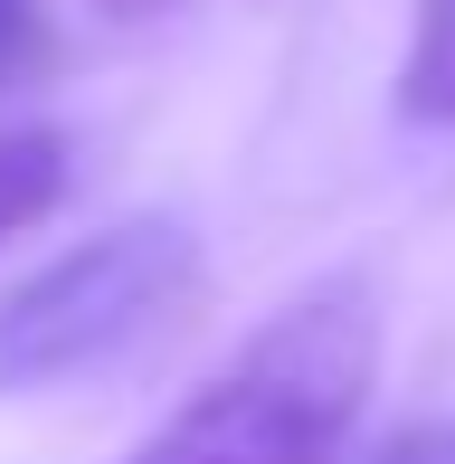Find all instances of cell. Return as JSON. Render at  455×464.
I'll return each mask as SVG.
<instances>
[{
  "label": "cell",
  "instance_id": "6da1fadb",
  "mask_svg": "<svg viewBox=\"0 0 455 464\" xmlns=\"http://www.w3.org/2000/svg\"><path fill=\"white\" fill-rule=\"evenodd\" d=\"M380 285L323 276L276 304L123 464H333L380 379Z\"/></svg>",
  "mask_w": 455,
  "mask_h": 464
},
{
  "label": "cell",
  "instance_id": "7a4b0ae2",
  "mask_svg": "<svg viewBox=\"0 0 455 464\" xmlns=\"http://www.w3.org/2000/svg\"><path fill=\"white\" fill-rule=\"evenodd\" d=\"M199 227L171 208H133V218L76 237L67 256L29 266L0 294V398L57 389V379H95L161 342L171 323L199 313Z\"/></svg>",
  "mask_w": 455,
  "mask_h": 464
},
{
  "label": "cell",
  "instance_id": "3957f363",
  "mask_svg": "<svg viewBox=\"0 0 455 464\" xmlns=\"http://www.w3.org/2000/svg\"><path fill=\"white\" fill-rule=\"evenodd\" d=\"M67 180H76V142L57 133V123H10V133H0V246L29 237V227L67 199Z\"/></svg>",
  "mask_w": 455,
  "mask_h": 464
},
{
  "label": "cell",
  "instance_id": "277c9868",
  "mask_svg": "<svg viewBox=\"0 0 455 464\" xmlns=\"http://www.w3.org/2000/svg\"><path fill=\"white\" fill-rule=\"evenodd\" d=\"M399 104L408 123H455V0H418L399 57Z\"/></svg>",
  "mask_w": 455,
  "mask_h": 464
},
{
  "label": "cell",
  "instance_id": "5b68a950",
  "mask_svg": "<svg viewBox=\"0 0 455 464\" xmlns=\"http://www.w3.org/2000/svg\"><path fill=\"white\" fill-rule=\"evenodd\" d=\"M48 67H57V29H48V10H38V0H0V95L38 86Z\"/></svg>",
  "mask_w": 455,
  "mask_h": 464
},
{
  "label": "cell",
  "instance_id": "8992f818",
  "mask_svg": "<svg viewBox=\"0 0 455 464\" xmlns=\"http://www.w3.org/2000/svg\"><path fill=\"white\" fill-rule=\"evenodd\" d=\"M333 464H455V417H408V427H389L380 446H361V455H333Z\"/></svg>",
  "mask_w": 455,
  "mask_h": 464
},
{
  "label": "cell",
  "instance_id": "52a82bcc",
  "mask_svg": "<svg viewBox=\"0 0 455 464\" xmlns=\"http://www.w3.org/2000/svg\"><path fill=\"white\" fill-rule=\"evenodd\" d=\"M114 19H161V10H180V0H105Z\"/></svg>",
  "mask_w": 455,
  "mask_h": 464
}]
</instances>
